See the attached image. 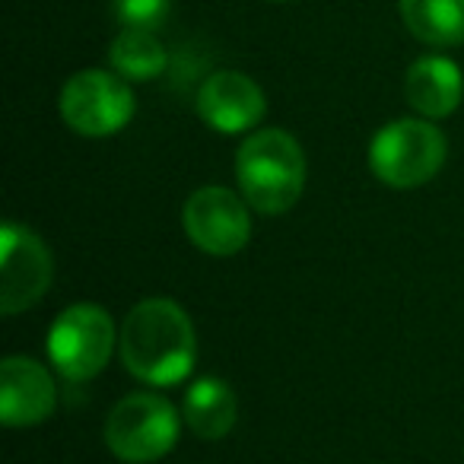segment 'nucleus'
<instances>
[{
  "mask_svg": "<svg viewBox=\"0 0 464 464\" xmlns=\"http://www.w3.org/2000/svg\"><path fill=\"white\" fill-rule=\"evenodd\" d=\"M407 33L432 48L464 42V0H398Z\"/></svg>",
  "mask_w": 464,
  "mask_h": 464,
  "instance_id": "nucleus-13",
  "label": "nucleus"
},
{
  "mask_svg": "<svg viewBox=\"0 0 464 464\" xmlns=\"http://www.w3.org/2000/svg\"><path fill=\"white\" fill-rule=\"evenodd\" d=\"M449 143L430 118L392 121L369 143V169L388 188H420L445 166Z\"/></svg>",
  "mask_w": 464,
  "mask_h": 464,
  "instance_id": "nucleus-3",
  "label": "nucleus"
},
{
  "mask_svg": "<svg viewBox=\"0 0 464 464\" xmlns=\"http://www.w3.org/2000/svg\"><path fill=\"white\" fill-rule=\"evenodd\" d=\"M248 200L239 198L236 191L223 185H207L198 188L191 198L185 200V223L188 239L194 248L217 258H229V255L242 252L252 239V217H248Z\"/></svg>",
  "mask_w": 464,
  "mask_h": 464,
  "instance_id": "nucleus-7",
  "label": "nucleus"
},
{
  "mask_svg": "<svg viewBox=\"0 0 464 464\" xmlns=\"http://www.w3.org/2000/svg\"><path fill=\"white\" fill-rule=\"evenodd\" d=\"M236 179L255 213L280 217L303 198L305 153L290 130H255L236 153Z\"/></svg>",
  "mask_w": 464,
  "mask_h": 464,
  "instance_id": "nucleus-2",
  "label": "nucleus"
},
{
  "mask_svg": "<svg viewBox=\"0 0 464 464\" xmlns=\"http://www.w3.org/2000/svg\"><path fill=\"white\" fill-rule=\"evenodd\" d=\"M105 445L128 464H150L175 449L179 442V413L162 394H128L111 407L105 420Z\"/></svg>",
  "mask_w": 464,
  "mask_h": 464,
  "instance_id": "nucleus-5",
  "label": "nucleus"
},
{
  "mask_svg": "<svg viewBox=\"0 0 464 464\" xmlns=\"http://www.w3.org/2000/svg\"><path fill=\"white\" fill-rule=\"evenodd\" d=\"M172 0H115V16L121 29H156L169 20Z\"/></svg>",
  "mask_w": 464,
  "mask_h": 464,
  "instance_id": "nucleus-15",
  "label": "nucleus"
},
{
  "mask_svg": "<svg viewBox=\"0 0 464 464\" xmlns=\"http://www.w3.org/2000/svg\"><path fill=\"white\" fill-rule=\"evenodd\" d=\"M58 404L52 372L26 356H7L0 366V420L10 430L35 426Z\"/></svg>",
  "mask_w": 464,
  "mask_h": 464,
  "instance_id": "nucleus-10",
  "label": "nucleus"
},
{
  "mask_svg": "<svg viewBox=\"0 0 464 464\" xmlns=\"http://www.w3.org/2000/svg\"><path fill=\"white\" fill-rule=\"evenodd\" d=\"M236 413H239V404H236L232 388L213 375L194 382L181 401V417H185L188 430L207 442L223 439L236 426Z\"/></svg>",
  "mask_w": 464,
  "mask_h": 464,
  "instance_id": "nucleus-12",
  "label": "nucleus"
},
{
  "mask_svg": "<svg viewBox=\"0 0 464 464\" xmlns=\"http://www.w3.org/2000/svg\"><path fill=\"white\" fill-rule=\"evenodd\" d=\"M109 61L124 80H153L166 71L169 54L150 29H121V35L111 42Z\"/></svg>",
  "mask_w": 464,
  "mask_h": 464,
  "instance_id": "nucleus-14",
  "label": "nucleus"
},
{
  "mask_svg": "<svg viewBox=\"0 0 464 464\" xmlns=\"http://www.w3.org/2000/svg\"><path fill=\"white\" fill-rule=\"evenodd\" d=\"M121 362L134 379L156 388L179 385L198 362V334L188 312L172 299H143L118 334Z\"/></svg>",
  "mask_w": 464,
  "mask_h": 464,
  "instance_id": "nucleus-1",
  "label": "nucleus"
},
{
  "mask_svg": "<svg viewBox=\"0 0 464 464\" xmlns=\"http://www.w3.org/2000/svg\"><path fill=\"white\" fill-rule=\"evenodd\" d=\"M404 96L411 109L430 121L449 118L464 99L461 67L442 54H426V58L413 61L404 77Z\"/></svg>",
  "mask_w": 464,
  "mask_h": 464,
  "instance_id": "nucleus-11",
  "label": "nucleus"
},
{
  "mask_svg": "<svg viewBox=\"0 0 464 464\" xmlns=\"http://www.w3.org/2000/svg\"><path fill=\"white\" fill-rule=\"evenodd\" d=\"M61 118L80 137L118 134L134 118V92L121 73L80 71L61 90Z\"/></svg>",
  "mask_w": 464,
  "mask_h": 464,
  "instance_id": "nucleus-6",
  "label": "nucleus"
},
{
  "mask_svg": "<svg viewBox=\"0 0 464 464\" xmlns=\"http://www.w3.org/2000/svg\"><path fill=\"white\" fill-rule=\"evenodd\" d=\"M52 252L29 226L7 219L0 229V312H16L35 305L52 284Z\"/></svg>",
  "mask_w": 464,
  "mask_h": 464,
  "instance_id": "nucleus-8",
  "label": "nucleus"
},
{
  "mask_svg": "<svg viewBox=\"0 0 464 464\" xmlns=\"http://www.w3.org/2000/svg\"><path fill=\"white\" fill-rule=\"evenodd\" d=\"M267 102L261 86L239 71H217L198 92V115L219 134H246L265 118Z\"/></svg>",
  "mask_w": 464,
  "mask_h": 464,
  "instance_id": "nucleus-9",
  "label": "nucleus"
},
{
  "mask_svg": "<svg viewBox=\"0 0 464 464\" xmlns=\"http://www.w3.org/2000/svg\"><path fill=\"white\" fill-rule=\"evenodd\" d=\"M115 324L102 305L77 303L67 305L48 328V360L61 379L71 385L96 379L115 350Z\"/></svg>",
  "mask_w": 464,
  "mask_h": 464,
  "instance_id": "nucleus-4",
  "label": "nucleus"
}]
</instances>
